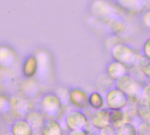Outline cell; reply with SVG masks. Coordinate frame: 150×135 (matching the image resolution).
<instances>
[{
    "instance_id": "obj_1",
    "label": "cell",
    "mask_w": 150,
    "mask_h": 135,
    "mask_svg": "<svg viewBox=\"0 0 150 135\" xmlns=\"http://www.w3.org/2000/svg\"><path fill=\"white\" fill-rule=\"evenodd\" d=\"M89 13L93 18L107 24L121 17L117 8L108 0H93L89 7Z\"/></svg>"
},
{
    "instance_id": "obj_2",
    "label": "cell",
    "mask_w": 150,
    "mask_h": 135,
    "mask_svg": "<svg viewBox=\"0 0 150 135\" xmlns=\"http://www.w3.org/2000/svg\"><path fill=\"white\" fill-rule=\"evenodd\" d=\"M110 52L111 58L114 61L125 64L128 68L136 65L137 61L140 57V54H139L132 47L121 42H118L113 46Z\"/></svg>"
},
{
    "instance_id": "obj_3",
    "label": "cell",
    "mask_w": 150,
    "mask_h": 135,
    "mask_svg": "<svg viewBox=\"0 0 150 135\" xmlns=\"http://www.w3.org/2000/svg\"><path fill=\"white\" fill-rule=\"evenodd\" d=\"M115 88L122 91L129 98L130 102H136L137 100L142 96L144 87L128 74L115 81Z\"/></svg>"
},
{
    "instance_id": "obj_4",
    "label": "cell",
    "mask_w": 150,
    "mask_h": 135,
    "mask_svg": "<svg viewBox=\"0 0 150 135\" xmlns=\"http://www.w3.org/2000/svg\"><path fill=\"white\" fill-rule=\"evenodd\" d=\"M62 102L57 95L48 94L42 101V110L48 119L58 118L62 113Z\"/></svg>"
},
{
    "instance_id": "obj_5",
    "label": "cell",
    "mask_w": 150,
    "mask_h": 135,
    "mask_svg": "<svg viewBox=\"0 0 150 135\" xmlns=\"http://www.w3.org/2000/svg\"><path fill=\"white\" fill-rule=\"evenodd\" d=\"M65 124L70 131H86L88 121L83 112L80 110H72L66 115Z\"/></svg>"
},
{
    "instance_id": "obj_6",
    "label": "cell",
    "mask_w": 150,
    "mask_h": 135,
    "mask_svg": "<svg viewBox=\"0 0 150 135\" xmlns=\"http://www.w3.org/2000/svg\"><path fill=\"white\" fill-rule=\"evenodd\" d=\"M129 102V98L117 88L110 89L106 94V104L110 110H123Z\"/></svg>"
},
{
    "instance_id": "obj_7",
    "label": "cell",
    "mask_w": 150,
    "mask_h": 135,
    "mask_svg": "<svg viewBox=\"0 0 150 135\" xmlns=\"http://www.w3.org/2000/svg\"><path fill=\"white\" fill-rule=\"evenodd\" d=\"M91 124L98 130H103L111 126L110 109H101L96 110L91 115Z\"/></svg>"
},
{
    "instance_id": "obj_8",
    "label": "cell",
    "mask_w": 150,
    "mask_h": 135,
    "mask_svg": "<svg viewBox=\"0 0 150 135\" xmlns=\"http://www.w3.org/2000/svg\"><path fill=\"white\" fill-rule=\"evenodd\" d=\"M70 102L79 110H85L89 105L88 95L81 88L70 90Z\"/></svg>"
},
{
    "instance_id": "obj_9",
    "label": "cell",
    "mask_w": 150,
    "mask_h": 135,
    "mask_svg": "<svg viewBox=\"0 0 150 135\" xmlns=\"http://www.w3.org/2000/svg\"><path fill=\"white\" fill-rule=\"evenodd\" d=\"M118 7L129 13H140L145 8L144 0H116Z\"/></svg>"
},
{
    "instance_id": "obj_10",
    "label": "cell",
    "mask_w": 150,
    "mask_h": 135,
    "mask_svg": "<svg viewBox=\"0 0 150 135\" xmlns=\"http://www.w3.org/2000/svg\"><path fill=\"white\" fill-rule=\"evenodd\" d=\"M128 72L129 68L127 66L114 60L110 62L106 67V74L114 81L128 74Z\"/></svg>"
},
{
    "instance_id": "obj_11",
    "label": "cell",
    "mask_w": 150,
    "mask_h": 135,
    "mask_svg": "<svg viewBox=\"0 0 150 135\" xmlns=\"http://www.w3.org/2000/svg\"><path fill=\"white\" fill-rule=\"evenodd\" d=\"M136 114L142 122L150 123V100L141 96L135 102Z\"/></svg>"
},
{
    "instance_id": "obj_12",
    "label": "cell",
    "mask_w": 150,
    "mask_h": 135,
    "mask_svg": "<svg viewBox=\"0 0 150 135\" xmlns=\"http://www.w3.org/2000/svg\"><path fill=\"white\" fill-rule=\"evenodd\" d=\"M41 131L42 135H63L62 128L55 119H48L45 121Z\"/></svg>"
},
{
    "instance_id": "obj_13",
    "label": "cell",
    "mask_w": 150,
    "mask_h": 135,
    "mask_svg": "<svg viewBox=\"0 0 150 135\" xmlns=\"http://www.w3.org/2000/svg\"><path fill=\"white\" fill-rule=\"evenodd\" d=\"M111 125L116 130L122 124L126 123V118L129 117V115H126L123 110H110Z\"/></svg>"
},
{
    "instance_id": "obj_14",
    "label": "cell",
    "mask_w": 150,
    "mask_h": 135,
    "mask_svg": "<svg viewBox=\"0 0 150 135\" xmlns=\"http://www.w3.org/2000/svg\"><path fill=\"white\" fill-rule=\"evenodd\" d=\"M12 132L13 135H32L33 129L28 121L20 120L13 125Z\"/></svg>"
},
{
    "instance_id": "obj_15",
    "label": "cell",
    "mask_w": 150,
    "mask_h": 135,
    "mask_svg": "<svg viewBox=\"0 0 150 135\" xmlns=\"http://www.w3.org/2000/svg\"><path fill=\"white\" fill-rule=\"evenodd\" d=\"M27 121L32 127L33 131H39L44 124V117L39 112H32L28 115Z\"/></svg>"
},
{
    "instance_id": "obj_16",
    "label": "cell",
    "mask_w": 150,
    "mask_h": 135,
    "mask_svg": "<svg viewBox=\"0 0 150 135\" xmlns=\"http://www.w3.org/2000/svg\"><path fill=\"white\" fill-rule=\"evenodd\" d=\"M128 74L136 81H138L140 85H142L143 87L146 86V84H148L150 81H148V79L146 77V75L142 73V71L139 68L137 65H134L132 67H130L129 68V72Z\"/></svg>"
},
{
    "instance_id": "obj_17",
    "label": "cell",
    "mask_w": 150,
    "mask_h": 135,
    "mask_svg": "<svg viewBox=\"0 0 150 135\" xmlns=\"http://www.w3.org/2000/svg\"><path fill=\"white\" fill-rule=\"evenodd\" d=\"M96 87L100 90L109 91L110 89H111L115 87V81L113 80H111L107 74H103L98 78L97 82H96Z\"/></svg>"
},
{
    "instance_id": "obj_18",
    "label": "cell",
    "mask_w": 150,
    "mask_h": 135,
    "mask_svg": "<svg viewBox=\"0 0 150 135\" xmlns=\"http://www.w3.org/2000/svg\"><path fill=\"white\" fill-rule=\"evenodd\" d=\"M88 101H89V106L96 110H101L104 103L103 98L99 92L91 93L88 95Z\"/></svg>"
},
{
    "instance_id": "obj_19",
    "label": "cell",
    "mask_w": 150,
    "mask_h": 135,
    "mask_svg": "<svg viewBox=\"0 0 150 135\" xmlns=\"http://www.w3.org/2000/svg\"><path fill=\"white\" fill-rule=\"evenodd\" d=\"M150 81V58L140 55L136 64Z\"/></svg>"
},
{
    "instance_id": "obj_20",
    "label": "cell",
    "mask_w": 150,
    "mask_h": 135,
    "mask_svg": "<svg viewBox=\"0 0 150 135\" xmlns=\"http://www.w3.org/2000/svg\"><path fill=\"white\" fill-rule=\"evenodd\" d=\"M116 135H137V129L132 123L126 122L116 129Z\"/></svg>"
},
{
    "instance_id": "obj_21",
    "label": "cell",
    "mask_w": 150,
    "mask_h": 135,
    "mask_svg": "<svg viewBox=\"0 0 150 135\" xmlns=\"http://www.w3.org/2000/svg\"><path fill=\"white\" fill-rule=\"evenodd\" d=\"M109 26L111 31L113 32V34L115 35H122L123 33L125 32V29H126V23L123 20L121 17L111 21L109 24Z\"/></svg>"
},
{
    "instance_id": "obj_22",
    "label": "cell",
    "mask_w": 150,
    "mask_h": 135,
    "mask_svg": "<svg viewBox=\"0 0 150 135\" xmlns=\"http://www.w3.org/2000/svg\"><path fill=\"white\" fill-rule=\"evenodd\" d=\"M57 97L60 99L62 104H68L70 102V90L64 88H60L57 92Z\"/></svg>"
},
{
    "instance_id": "obj_23",
    "label": "cell",
    "mask_w": 150,
    "mask_h": 135,
    "mask_svg": "<svg viewBox=\"0 0 150 135\" xmlns=\"http://www.w3.org/2000/svg\"><path fill=\"white\" fill-rule=\"evenodd\" d=\"M138 135H150V123L142 122L139 124L137 128Z\"/></svg>"
},
{
    "instance_id": "obj_24",
    "label": "cell",
    "mask_w": 150,
    "mask_h": 135,
    "mask_svg": "<svg viewBox=\"0 0 150 135\" xmlns=\"http://www.w3.org/2000/svg\"><path fill=\"white\" fill-rule=\"evenodd\" d=\"M142 55L150 58V38L146 39L142 47Z\"/></svg>"
},
{
    "instance_id": "obj_25",
    "label": "cell",
    "mask_w": 150,
    "mask_h": 135,
    "mask_svg": "<svg viewBox=\"0 0 150 135\" xmlns=\"http://www.w3.org/2000/svg\"><path fill=\"white\" fill-rule=\"evenodd\" d=\"M142 23L146 28L150 30V10L146 11L142 16Z\"/></svg>"
},
{
    "instance_id": "obj_26",
    "label": "cell",
    "mask_w": 150,
    "mask_h": 135,
    "mask_svg": "<svg viewBox=\"0 0 150 135\" xmlns=\"http://www.w3.org/2000/svg\"><path fill=\"white\" fill-rule=\"evenodd\" d=\"M142 96L147 98L150 100V83L146 84L143 88V92H142Z\"/></svg>"
},
{
    "instance_id": "obj_27",
    "label": "cell",
    "mask_w": 150,
    "mask_h": 135,
    "mask_svg": "<svg viewBox=\"0 0 150 135\" xmlns=\"http://www.w3.org/2000/svg\"><path fill=\"white\" fill-rule=\"evenodd\" d=\"M68 135H88L87 131H70Z\"/></svg>"
},
{
    "instance_id": "obj_28",
    "label": "cell",
    "mask_w": 150,
    "mask_h": 135,
    "mask_svg": "<svg viewBox=\"0 0 150 135\" xmlns=\"http://www.w3.org/2000/svg\"><path fill=\"white\" fill-rule=\"evenodd\" d=\"M144 4H145V8L147 11L150 10V0H144Z\"/></svg>"
}]
</instances>
